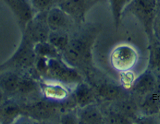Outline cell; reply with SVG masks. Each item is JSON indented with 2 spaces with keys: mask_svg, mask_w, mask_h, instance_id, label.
<instances>
[{
  "mask_svg": "<svg viewBox=\"0 0 160 124\" xmlns=\"http://www.w3.org/2000/svg\"><path fill=\"white\" fill-rule=\"evenodd\" d=\"M61 1H62V2H63V1H65V0H61Z\"/></svg>",
  "mask_w": 160,
  "mask_h": 124,
  "instance_id": "30bf717a",
  "label": "cell"
},
{
  "mask_svg": "<svg viewBox=\"0 0 160 124\" xmlns=\"http://www.w3.org/2000/svg\"><path fill=\"white\" fill-rule=\"evenodd\" d=\"M157 11H160V0H157Z\"/></svg>",
  "mask_w": 160,
  "mask_h": 124,
  "instance_id": "ba28073f",
  "label": "cell"
},
{
  "mask_svg": "<svg viewBox=\"0 0 160 124\" xmlns=\"http://www.w3.org/2000/svg\"><path fill=\"white\" fill-rule=\"evenodd\" d=\"M9 7L20 22L26 24L31 21L32 12L26 0H2Z\"/></svg>",
  "mask_w": 160,
  "mask_h": 124,
  "instance_id": "3957f363",
  "label": "cell"
},
{
  "mask_svg": "<svg viewBox=\"0 0 160 124\" xmlns=\"http://www.w3.org/2000/svg\"><path fill=\"white\" fill-rule=\"evenodd\" d=\"M52 0H32L33 4L38 9L43 10L48 8Z\"/></svg>",
  "mask_w": 160,
  "mask_h": 124,
  "instance_id": "8992f818",
  "label": "cell"
},
{
  "mask_svg": "<svg viewBox=\"0 0 160 124\" xmlns=\"http://www.w3.org/2000/svg\"><path fill=\"white\" fill-rule=\"evenodd\" d=\"M160 55H159V60H160V61H159V64H160Z\"/></svg>",
  "mask_w": 160,
  "mask_h": 124,
  "instance_id": "9c48e42d",
  "label": "cell"
},
{
  "mask_svg": "<svg viewBox=\"0 0 160 124\" xmlns=\"http://www.w3.org/2000/svg\"><path fill=\"white\" fill-rule=\"evenodd\" d=\"M154 30H155L160 33V11L157 12L154 23Z\"/></svg>",
  "mask_w": 160,
  "mask_h": 124,
  "instance_id": "52a82bcc",
  "label": "cell"
},
{
  "mask_svg": "<svg viewBox=\"0 0 160 124\" xmlns=\"http://www.w3.org/2000/svg\"><path fill=\"white\" fill-rule=\"evenodd\" d=\"M132 0H109L113 17L114 23L117 28L121 23L123 13Z\"/></svg>",
  "mask_w": 160,
  "mask_h": 124,
  "instance_id": "5b68a950",
  "label": "cell"
},
{
  "mask_svg": "<svg viewBox=\"0 0 160 124\" xmlns=\"http://www.w3.org/2000/svg\"><path fill=\"white\" fill-rule=\"evenodd\" d=\"M126 9L138 18L147 32L154 30L158 12L157 0H132Z\"/></svg>",
  "mask_w": 160,
  "mask_h": 124,
  "instance_id": "6da1fadb",
  "label": "cell"
},
{
  "mask_svg": "<svg viewBox=\"0 0 160 124\" xmlns=\"http://www.w3.org/2000/svg\"><path fill=\"white\" fill-rule=\"evenodd\" d=\"M100 0H65L61 8L66 13L79 21H82L90 8Z\"/></svg>",
  "mask_w": 160,
  "mask_h": 124,
  "instance_id": "7a4b0ae2",
  "label": "cell"
},
{
  "mask_svg": "<svg viewBox=\"0 0 160 124\" xmlns=\"http://www.w3.org/2000/svg\"><path fill=\"white\" fill-rule=\"evenodd\" d=\"M65 13L61 8L51 9L47 16V22L48 27L55 30L65 26L67 22Z\"/></svg>",
  "mask_w": 160,
  "mask_h": 124,
  "instance_id": "277c9868",
  "label": "cell"
}]
</instances>
